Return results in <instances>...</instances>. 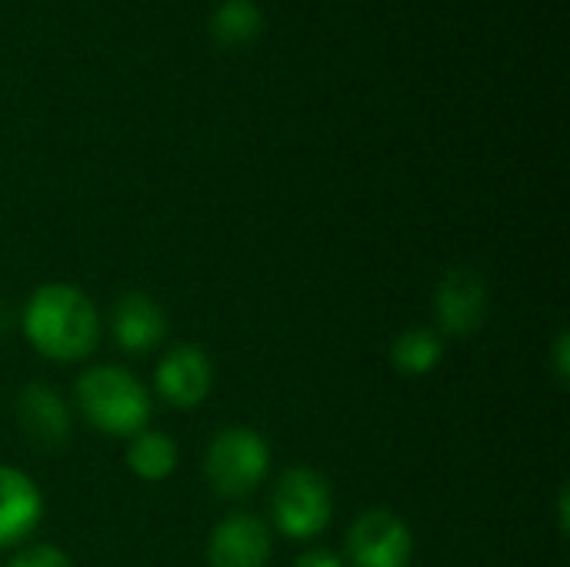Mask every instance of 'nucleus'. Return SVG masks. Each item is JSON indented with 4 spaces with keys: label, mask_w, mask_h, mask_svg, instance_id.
I'll use <instances>...</instances> for the list:
<instances>
[{
    "label": "nucleus",
    "mask_w": 570,
    "mask_h": 567,
    "mask_svg": "<svg viewBox=\"0 0 570 567\" xmlns=\"http://www.w3.org/2000/svg\"><path fill=\"white\" fill-rule=\"evenodd\" d=\"M20 328L27 344L57 364L90 358L100 341V314L94 301L73 284L37 287L23 304Z\"/></svg>",
    "instance_id": "1"
},
{
    "label": "nucleus",
    "mask_w": 570,
    "mask_h": 567,
    "mask_svg": "<svg viewBox=\"0 0 570 567\" xmlns=\"http://www.w3.org/2000/svg\"><path fill=\"white\" fill-rule=\"evenodd\" d=\"M73 398L80 414L107 438H134L150 421L147 388L117 364L87 368L73 384Z\"/></svg>",
    "instance_id": "2"
},
{
    "label": "nucleus",
    "mask_w": 570,
    "mask_h": 567,
    "mask_svg": "<svg viewBox=\"0 0 570 567\" xmlns=\"http://www.w3.org/2000/svg\"><path fill=\"white\" fill-rule=\"evenodd\" d=\"M271 471L267 441L244 424L220 428L204 451V478L220 501L250 498Z\"/></svg>",
    "instance_id": "3"
},
{
    "label": "nucleus",
    "mask_w": 570,
    "mask_h": 567,
    "mask_svg": "<svg viewBox=\"0 0 570 567\" xmlns=\"http://www.w3.org/2000/svg\"><path fill=\"white\" fill-rule=\"evenodd\" d=\"M274 525L291 541H314L327 531L334 518V495L321 471L287 468L271 495Z\"/></svg>",
    "instance_id": "4"
},
{
    "label": "nucleus",
    "mask_w": 570,
    "mask_h": 567,
    "mask_svg": "<svg viewBox=\"0 0 570 567\" xmlns=\"http://www.w3.org/2000/svg\"><path fill=\"white\" fill-rule=\"evenodd\" d=\"M344 551L354 567H407L414 558V535L391 508H367L347 528Z\"/></svg>",
    "instance_id": "5"
},
{
    "label": "nucleus",
    "mask_w": 570,
    "mask_h": 567,
    "mask_svg": "<svg viewBox=\"0 0 570 567\" xmlns=\"http://www.w3.org/2000/svg\"><path fill=\"white\" fill-rule=\"evenodd\" d=\"M438 328L448 338H474L488 321V284L471 267H451L434 291Z\"/></svg>",
    "instance_id": "6"
},
{
    "label": "nucleus",
    "mask_w": 570,
    "mask_h": 567,
    "mask_svg": "<svg viewBox=\"0 0 570 567\" xmlns=\"http://www.w3.org/2000/svg\"><path fill=\"white\" fill-rule=\"evenodd\" d=\"M154 384H157V394L177 408V411H190V408H200L207 398H210V388H214V364L207 358V351L200 344H174L157 371H154Z\"/></svg>",
    "instance_id": "7"
},
{
    "label": "nucleus",
    "mask_w": 570,
    "mask_h": 567,
    "mask_svg": "<svg viewBox=\"0 0 570 567\" xmlns=\"http://www.w3.org/2000/svg\"><path fill=\"white\" fill-rule=\"evenodd\" d=\"M271 551H274L271 528L250 511L220 518L207 538L210 567H267Z\"/></svg>",
    "instance_id": "8"
},
{
    "label": "nucleus",
    "mask_w": 570,
    "mask_h": 567,
    "mask_svg": "<svg viewBox=\"0 0 570 567\" xmlns=\"http://www.w3.org/2000/svg\"><path fill=\"white\" fill-rule=\"evenodd\" d=\"M17 424L23 431V438L37 448H63L70 441V408L67 401L50 388V384H27L20 394H17Z\"/></svg>",
    "instance_id": "9"
},
{
    "label": "nucleus",
    "mask_w": 570,
    "mask_h": 567,
    "mask_svg": "<svg viewBox=\"0 0 570 567\" xmlns=\"http://www.w3.org/2000/svg\"><path fill=\"white\" fill-rule=\"evenodd\" d=\"M110 334L124 354H150L167 338V314L154 297L130 291L110 311Z\"/></svg>",
    "instance_id": "10"
},
{
    "label": "nucleus",
    "mask_w": 570,
    "mask_h": 567,
    "mask_svg": "<svg viewBox=\"0 0 570 567\" xmlns=\"http://www.w3.org/2000/svg\"><path fill=\"white\" fill-rule=\"evenodd\" d=\"M43 518V495L30 475L0 465V548H13L37 531Z\"/></svg>",
    "instance_id": "11"
},
{
    "label": "nucleus",
    "mask_w": 570,
    "mask_h": 567,
    "mask_svg": "<svg viewBox=\"0 0 570 567\" xmlns=\"http://www.w3.org/2000/svg\"><path fill=\"white\" fill-rule=\"evenodd\" d=\"M177 458H180L177 441L167 438L164 431H147L144 428L127 444V468H130V475L140 478V481H150V485L167 481L177 471Z\"/></svg>",
    "instance_id": "12"
},
{
    "label": "nucleus",
    "mask_w": 570,
    "mask_h": 567,
    "mask_svg": "<svg viewBox=\"0 0 570 567\" xmlns=\"http://www.w3.org/2000/svg\"><path fill=\"white\" fill-rule=\"evenodd\" d=\"M444 358V344L438 331L431 328H407L391 344V364L404 378H424L431 374Z\"/></svg>",
    "instance_id": "13"
},
{
    "label": "nucleus",
    "mask_w": 570,
    "mask_h": 567,
    "mask_svg": "<svg viewBox=\"0 0 570 567\" xmlns=\"http://www.w3.org/2000/svg\"><path fill=\"white\" fill-rule=\"evenodd\" d=\"M261 10L254 0H224L210 13V37L220 47H244L261 33Z\"/></svg>",
    "instance_id": "14"
},
{
    "label": "nucleus",
    "mask_w": 570,
    "mask_h": 567,
    "mask_svg": "<svg viewBox=\"0 0 570 567\" xmlns=\"http://www.w3.org/2000/svg\"><path fill=\"white\" fill-rule=\"evenodd\" d=\"M7 567H70V558L53 545H30L17 551Z\"/></svg>",
    "instance_id": "15"
},
{
    "label": "nucleus",
    "mask_w": 570,
    "mask_h": 567,
    "mask_svg": "<svg viewBox=\"0 0 570 567\" xmlns=\"http://www.w3.org/2000/svg\"><path fill=\"white\" fill-rule=\"evenodd\" d=\"M551 361H554V378H558V384H561V388H568V378H570V338H568V331H561V334L554 338V348H551Z\"/></svg>",
    "instance_id": "16"
},
{
    "label": "nucleus",
    "mask_w": 570,
    "mask_h": 567,
    "mask_svg": "<svg viewBox=\"0 0 570 567\" xmlns=\"http://www.w3.org/2000/svg\"><path fill=\"white\" fill-rule=\"evenodd\" d=\"M294 567H347L344 565V558L341 555H334V551H327V548H311V551H304Z\"/></svg>",
    "instance_id": "17"
},
{
    "label": "nucleus",
    "mask_w": 570,
    "mask_h": 567,
    "mask_svg": "<svg viewBox=\"0 0 570 567\" xmlns=\"http://www.w3.org/2000/svg\"><path fill=\"white\" fill-rule=\"evenodd\" d=\"M558 515H561V535H568V488H561V498H558Z\"/></svg>",
    "instance_id": "18"
}]
</instances>
